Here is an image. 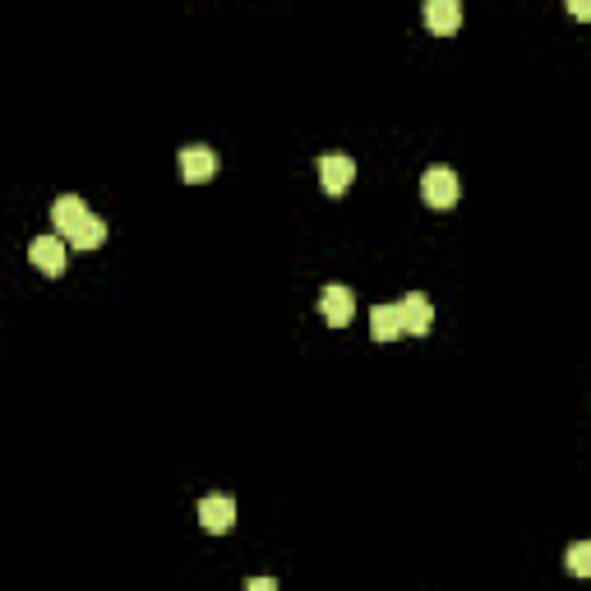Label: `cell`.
Here are the masks:
<instances>
[{
	"mask_svg": "<svg viewBox=\"0 0 591 591\" xmlns=\"http://www.w3.org/2000/svg\"><path fill=\"white\" fill-rule=\"evenodd\" d=\"M458 194H462V185H458V176L448 167H430L421 176V199L430 208H453L458 204Z\"/></svg>",
	"mask_w": 591,
	"mask_h": 591,
	"instance_id": "cell-1",
	"label": "cell"
},
{
	"mask_svg": "<svg viewBox=\"0 0 591 591\" xmlns=\"http://www.w3.org/2000/svg\"><path fill=\"white\" fill-rule=\"evenodd\" d=\"M398 319H402V333H411V338H425L430 333V324H435V305L425 301L421 291H407L398 301Z\"/></svg>",
	"mask_w": 591,
	"mask_h": 591,
	"instance_id": "cell-2",
	"label": "cell"
},
{
	"mask_svg": "<svg viewBox=\"0 0 591 591\" xmlns=\"http://www.w3.org/2000/svg\"><path fill=\"white\" fill-rule=\"evenodd\" d=\"M319 314H324L333 328H347L351 319H356V296H351V287L328 282V287L319 291Z\"/></svg>",
	"mask_w": 591,
	"mask_h": 591,
	"instance_id": "cell-3",
	"label": "cell"
},
{
	"mask_svg": "<svg viewBox=\"0 0 591 591\" xmlns=\"http://www.w3.org/2000/svg\"><path fill=\"white\" fill-rule=\"evenodd\" d=\"M199 527L213 531V536H227V531L236 527V499L231 495H208L204 504H199Z\"/></svg>",
	"mask_w": 591,
	"mask_h": 591,
	"instance_id": "cell-4",
	"label": "cell"
},
{
	"mask_svg": "<svg viewBox=\"0 0 591 591\" xmlns=\"http://www.w3.org/2000/svg\"><path fill=\"white\" fill-rule=\"evenodd\" d=\"M28 259H33L37 273L61 278V273H65V241H61V236H37V241L28 245Z\"/></svg>",
	"mask_w": 591,
	"mask_h": 591,
	"instance_id": "cell-5",
	"label": "cell"
},
{
	"mask_svg": "<svg viewBox=\"0 0 591 591\" xmlns=\"http://www.w3.org/2000/svg\"><path fill=\"white\" fill-rule=\"evenodd\" d=\"M425 28L435 37H453L462 28V0H425Z\"/></svg>",
	"mask_w": 591,
	"mask_h": 591,
	"instance_id": "cell-6",
	"label": "cell"
},
{
	"mask_svg": "<svg viewBox=\"0 0 591 591\" xmlns=\"http://www.w3.org/2000/svg\"><path fill=\"white\" fill-rule=\"evenodd\" d=\"M319 181H324V194L342 199L356 181V162L351 157H319Z\"/></svg>",
	"mask_w": 591,
	"mask_h": 591,
	"instance_id": "cell-7",
	"label": "cell"
},
{
	"mask_svg": "<svg viewBox=\"0 0 591 591\" xmlns=\"http://www.w3.org/2000/svg\"><path fill=\"white\" fill-rule=\"evenodd\" d=\"M218 171V157H213V148H204V144H190V148H181V176L190 185H199V181H208Z\"/></svg>",
	"mask_w": 591,
	"mask_h": 591,
	"instance_id": "cell-8",
	"label": "cell"
},
{
	"mask_svg": "<svg viewBox=\"0 0 591 591\" xmlns=\"http://www.w3.org/2000/svg\"><path fill=\"white\" fill-rule=\"evenodd\" d=\"M88 218V204L84 199H79V194H61V199H56V204H51V222H56V236H70L74 227H79V222Z\"/></svg>",
	"mask_w": 591,
	"mask_h": 591,
	"instance_id": "cell-9",
	"label": "cell"
},
{
	"mask_svg": "<svg viewBox=\"0 0 591 591\" xmlns=\"http://www.w3.org/2000/svg\"><path fill=\"white\" fill-rule=\"evenodd\" d=\"M370 338L374 342H398L402 338L398 305H374V310H370Z\"/></svg>",
	"mask_w": 591,
	"mask_h": 591,
	"instance_id": "cell-10",
	"label": "cell"
},
{
	"mask_svg": "<svg viewBox=\"0 0 591 591\" xmlns=\"http://www.w3.org/2000/svg\"><path fill=\"white\" fill-rule=\"evenodd\" d=\"M102 241H107V222L93 218V213H88V218L79 222L70 236H65V245H74V250H97Z\"/></svg>",
	"mask_w": 591,
	"mask_h": 591,
	"instance_id": "cell-11",
	"label": "cell"
},
{
	"mask_svg": "<svg viewBox=\"0 0 591 591\" xmlns=\"http://www.w3.org/2000/svg\"><path fill=\"white\" fill-rule=\"evenodd\" d=\"M568 573H573V578H587L591 573V545L587 541L568 545Z\"/></svg>",
	"mask_w": 591,
	"mask_h": 591,
	"instance_id": "cell-12",
	"label": "cell"
},
{
	"mask_svg": "<svg viewBox=\"0 0 591 591\" xmlns=\"http://www.w3.org/2000/svg\"><path fill=\"white\" fill-rule=\"evenodd\" d=\"M568 10H573V19H591V0H568Z\"/></svg>",
	"mask_w": 591,
	"mask_h": 591,
	"instance_id": "cell-13",
	"label": "cell"
},
{
	"mask_svg": "<svg viewBox=\"0 0 591 591\" xmlns=\"http://www.w3.org/2000/svg\"><path fill=\"white\" fill-rule=\"evenodd\" d=\"M245 587H250V591H273V587H278V582H273V578H250V582H245Z\"/></svg>",
	"mask_w": 591,
	"mask_h": 591,
	"instance_id": "cell-14",
	"label": "cell"
}]
</instances>
